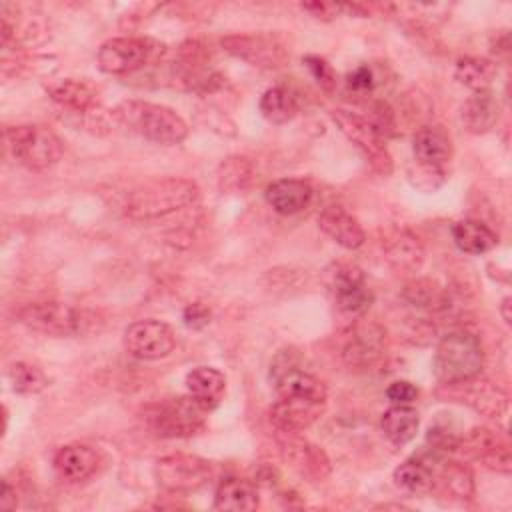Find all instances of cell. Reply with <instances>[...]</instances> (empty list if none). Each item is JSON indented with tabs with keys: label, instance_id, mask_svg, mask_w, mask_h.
Masks as SVG:
<instances>
[{
	"label": "cell",
	"instance_id": "obj_1",
	"mask_svg": "<svg viewBox=\"0 0 512 512\" xmlns=\"http://www.w3.org/2000/svg\"><path fill=\"white\" fill-rule=\"evenodd\" d=\"M198 196L200 190L192 180L160 178L134 188L124 202V214L134 222H152L192 206Z\"/></svg>",
	"mask_w": 512,
	"mask_h": 512
},
{
	"label": "cell",
	"instance_id": "obj_2",
	"mask_svg": "<svg viewBox=\"0 0 512 512\" xmlns=\"http://www.w3.org/2000/svg\"><path fill=\"white\" fill-rule=\"evenodd\" d=\"M114 116L120 124L128 126L132 132L144 136L150 142L164 144V146L180 144L188 134V126L184 118L172 108L162 104L126 100L114 110Z\"/></svg>",
	"mask_w": 512,
	"mask_h": 512
},
{
	"label": "cell",
	"instance_id": "obj_3",
	"mask_svg": "<svg viewBox=\"0 0 512 512\" xmlns=\"http://www.w3.org/2000/svg\"><path fill=\"white\" fill-rule=\"evenodd\" d=\"M484 366V350L478 340L468 330H456L446 334L434 352V376L440 384L460 382L478 376Z\"/></svg>",
	"mask_w": 512,
	"mask_h": 512
},
{
	"label": "cell",
	"instance_id": "obj_4",
	"mask_svg": "<svg viewBox=\"0 0 512 512\" xmlns=\"http://www.w3.org/2000/svg\"><path fill=\"white\" fill-rule=\"evenodd\" d=\"M6 144L14 160L30 170H46L62 158L60 138L42 124L10 126Z\"/></svg>",
	"mask_w": 512,
	"mask_h": 512
},
{
	"label": "cell",
	"instance_id": "obj_5",
	"mask_svg": "<svg viewBox=\"0 0 512 512\" xmlns=\"http://www.w3.org/2000/svg\"><path fill=\"white\" fill-rule=\"evenodd\" d=\"M208 408L194 396H178L160 402L148 416L152 430L162 438H188L204 428Z\"/></svg>",
	"mask_w": 512,
	"mask_h": 512
},
{
	"label": "cell",
	"instance_id": "obj_6",
	"mask_svg": "<svg viewBox=\"0 0 512 512\" xmlns=\"http://www.w3.org/2000/svg\"><path fill=\"white\" fill-rule=\"evenodd\" d=\"M16 316L26 328L58 338L80 334L86 322L80 310L56 300L26 304L18 310Z\"/></svg>",
	"mask_w": 512,
	"mask_h": 512
},
{
	"label": "cell",
	"instance_id": "obj_7",
	"mask_svg": "<svg viewBox=\"0 0 512 512\" xmlns=\"http://www.w3.org/2000/svg\"><path fill=\"white\" fill-rule=\"evenodd\" d=\"M440 390H446V394L438 392V396L452 402H462L486 418L498 420L508 410V394L492 380L480 378V374L460 382L440 384Z\"/></svg>",
	"mask_w": 512,
	"mask_h": 512
},
{
	"label": "cell",
	"instance_id": "obj_8",
	"mask_svg": "<svg viewBox=\"0 0 512 512\" xmlns=\"http://www.w3.org/2000/svg\"><path fill=\"white\" fill-rule=\"evenodd\" d=\"M332 122L338 126V130L364 154L366 162L374 172L380 176H388L392 172V156L384 144V140L372 130V126L364 120V116H358L350 110H332Z\"/></svg>",
	"mask_w": 512,
	"mask_h": 512
},
{
	"label": "cell",
	"instance_id": "obj_9",
	"mask_svg": "<svg viewBox=\"0 0 512 512\" xmlns=\"http://www.w3.org/2000/svg\"><path fill=\"white\" fill-rule=\"evenodd\" d=\"M158 484L170 494H188L210 478V462L192 454H168L154 468Z\"/></svg>",
	"mask_w": 512,
	"mask_h": 512
},
{
	"label": "cell",
	"instance_id": "obj_10",
	"mask_svg": "<svg viewBox=\"0 0 512 512\" xmlns=\"http://www.w3.org/2000/svg\"><path fill=\"white\" fill-rule=\"evenodd\" d=\"M326 286L332 292L336 306L352 316L364 314L372 304V292L366 288L364 272L356 264L338 262L326 268Z\"/></svg>",
	"mask_w": 512,
	"mask_h": 512
},
{
	"label": "cell",
	"instance_id": "obj_11",
	"mask_svg": "<svg viewBox=\"0 0 512 512\" xmlns=\"http://www.w3.org/2000/svg\"><path fill=\"white\" fill-rule=\"evenodd\" d=\"M270 380L280 396L326 400L324 382L300 366L294 350H282L274 358L270 364Z\"/></svg>",
	"mask_w": 512,
	"mask_h": 512
},
{
	"label": "cell",
	"instance_id": "obj_12",
	"mask_svg": "<svg viewBox=\"0 0 512 512\" xmlns=\"http://www.w3.org/2000/svg\"><path fill=\"white\" fill-rule=\"evenodd\" d=\"M176 346L174 330L160 320L148 318L130 324L124 330V348L140 360L166 358Z\"/></svg>",
	"mask_w": 512,
	"mask_h": 512
},
{
	"label": "cell",
	"instance_id": "obj_13",
	"mask_svg": "<svg viewBox=\"0 0 512 512\" xmlns=\"http://www.w3.org/2000/svg\"><path fill=\"white\" fill-rule=\"evenodd\" d=\"M220 44L228 54L256 68H280L288 60L284 44L270 34H232Z\"/></svg>",
	"mask_w": 512,
	"mask_h": 512
},
{
	"label": "cell",
	"instance_id": "obj_14",
	"mask_svg": "<svg viewBox=\"0 0 512 512\" xmlns=\"http://www.w3.org/2000/svg\"><path fill=\"white\" fill-rule=\"evenodd\" d=\"M144 38H112L98 50V68L106 74H132L154 58L156 48Z\"/></svg>",
	"mask_w": 512,
	"mask_h": 512
},
{
	"label": "cell",
	"instance_id": "obj_15",
	"mask_svg": "<svg viewBox=\"0 0 512 512\" xmlns=\"http://www.w3.org/2000/svg\"><path fill=\"white\" fill-rule=\"evenodd\" d=\"M466 456L472 460H478L482 466L500 472V474H510L512 470V454H510V444L508 440L486 426H476L472 428L464 438H460L458 446Z\"/></svg>",
	"mask_w": 512,
	"mask_h": 512
},
{
	"label": "cell",
	"instance_id": "obj_16",
	"mask_svg": "<svg viewBox=\"0 0 512 512\" xmlns=\"http://www.w3.org/2000/svg\"><path fill=\"white\" fill-rule=\"evenodd\" d=\"M386 350V332L380 324L360 320L348 330V338L342 348V358L350 366L368 368L376 364Z\"/></svg>",
	"mask_w": 512,
	"mask_h": 512
},
{
	"label": "cell",
	"instance_id": "obj_17",
	"mask_svg": "<svg viewBox=\"0 0 512 512\" xmlns=\"http://www.w3.org/2000/svg\"><path fill=\"white\" fill-rule=\"evenodd\" d=\"M278 446L288 464L310 480H322L330 474V460L326 452L300 436V432H280Z\"/></svg>",
	"mask_w": 512,
	"mask_h": 512
},
{
	"label": "cell",
	"instance_id": "obj_18",
	"mask_svg": "<svg viewBox=\"0 0 512 512\" xmlns=\"http://www.w3.org/2000/svg\"><path fill=\"white\" fill-rule=\"evenodd\" d=\"M324 406L326 400L280 396V400L272 404L268 416L272 426L280 432H304L322 416Z\"/></svg>",
	"mask_w": 512,
	"mask_h": 512
},
{
	"label": "cell",
	"instance_id": "obj_19",
	"mask_svg": "<svg viewBox=\"0 0 512 512\" xmlns=\"http://www.w3.org/2000/svg\"><path fill=\"white\" fill-rule=\"evenodd\" d=\"M314 196L312 186L300 178H280L266 186L264 198L274 212L282 216H292L302 212Z\"/></svg>",
	"mask_w": 512,
	"mask_h": 512
},
{
	"label": "cell",
	"instance_id": "obj_20",
	"mask_svg": "<svg viewBox=\"0 0 512 512\" xmlns=\"http://www.w3.org/2000/svg\"><path fill=\"white\" fill-rule=\"evenodd\" d=\"M318 226L320 230L330 236L336 244L348 250H356L364 244L366 234L360 222L346 212L342 206H328L318 214Z\"/></svg>",
	"mask_w": 512,
	"mask_h": 512
},
{
	"label": "cell",
	"instance_id": "obj_21",
	"mask_svg": "<svg viewBox=\"0 0 512 512\" xmlns=\"http://www.w3.org/2000/svg\"><path fill=\"white\" fill-rule=\"evenodd\" d=\"M96 464H98V456L86 444H66L54 456L56 472L70 482H80L92 476L96 470Z\"/></svg>",
	"mask_w": 512,
	"mask_h": 512
},
{
	"label": "cell",
	"instance_id": "obj_22",
	"mask_svg": "<svg viewBox=\"0 0 512 512\" xmlns=\"http://www.w3.org/2000/svg\"><path fill=\"white\" fill-rule=\"evenodd\" d=\"M260 504L258 490L242 478H224L214 494V508L228 512H252Z\"/></svg>",
	"mask_w": 512,
	"mask_h": 512
},
{
	"label": "cell",
	"instance_id": "obj_23",
	"mask_svg": "<svg viewBox=\"0 0 512 512\" xmlns=\"http://www.w3.org/2000/svg\"><path fill=\"white\" fill-rule=\"evenodd\" d=\"M462 124L472 134L488 132L498 120V102L490 90L472 92L460 110Z\"/></svg>",
	"mask_w": 512,
	"mask_h": 512
},
{
	"label": "cell",
	"instance_id": "obj_24",
	"mask_svg": "<svg viewBox=\"0 0 512 512\" xmlns=\"http://www.w3.org/2000/svg\"><path fill=\"white\" fill-rule=\"evenodd\" d=\"M384 252L390 266L400 272H416L426 256L422 242L408 230H400L396 236H392L386 242Z\"/></svg>",
	"mask_w": 512,
	"mask_h": 512
},
{
	"label": "cell",
	"instance_id": "obj_25",
	"mask_svg": "<svg viewBox=\"0 0 512 512\" xmlns=\"http://www.w3.org/2000/svg\"><path fill=\"white\" fill-rule=\"evenodd\" d=\"M414 156L418 162L442 166L452 156L450 136L438 126H424L412 138Z\"/></svg>",
	"mask_w": 512,
	"mask_h": 512
},
{
	"label": "cell",
	"instance_id": "obj_26",
	"mask_svg": "<svg viewBox=\"0 0 512 512\" xmlns=\"http://www.w3.org/2000/svg\"><path fill=\"white\" fill-rule=\"evenodd\" d=\"M186 390L208 410H212L226 392V378L212 366H198L186 374Z\"/></svg>",
	"mask_w": 512,
	"mask_h": 512
},
{
	"label": "cell",
	"instance_id": "obj_27",
	"mask_svg": "<svg viewBox=\"0 0 512 512\" xmlns=\"http://www.w3.org/2000/svg\"><path fill=\"white\" fill-rule=\"evenodd\" d=\"M452 240L464 254H486L498 244V236L480 220L454 222Z\"/></svg>",
	"mask_w": 512,
	"mask_h": 512
},
{
	"label": "cell",
	"instance_id": "obj_28",
	"mask_svg": "<svg viewBox=\"0 0 512 512\" xmlns=\"http://www.w3.org/2000/svg\"><path fill=\"white\" fill-rule=\"evenodd\" d=\"M380 426L384 436L396 444L402 446L410 442L420 426L418 412L410 404H392L380 418Z\"/></svg>",
	"mask_w": 512,
	"mask_h": 512
},
{
	"label": "cell",
	"instance_id": "obj_29",
	"mask_svg": "<svg viewBox=\"0 0 512 512\" xmlns=\"http://www.w3.org/2000/svg\"><path fill=\"white\" fill-rule=\"evenodd\" d=\"M50 98L74 112H90L92 108H96V90L84 82V80H74V78H66L60 80L56 84H52L48 88Z\"/></svg>",
	"mask_w": 512,
	"mask_h": 512
},
{
	"label": "cell",
	"instance_id": "obj_30",
	"mask_svg": "<svg viewBox=\"0 0 512 512\" xmlns=\"http://www.w3.org/2000/svg\"><path fill=\"white\" fill-rule=\"evenodd\" d=\"M434 486L452 500L464 502L474 496V476L468 466L460 462H444L438 476L434 478Z\"/></svg>",
	"mask_w": 512,
	"mask_h": 512
},
{
	"label": "cell",
	"instance_id": "obj_31",
	"mask_svg": "<svg viewBox=\"0 0 512 512\" xmlns=\"http://www.w3.org/2000/svg\"><path fill=\"white\" fill-rule=\"evenodd\" d=\"M496 64L486 60V58H476V56H464L456 62L454 68V78L470 88L472 92L480 90H490L492 80L496 78Z\"/></svg>",
	"mask_w": 512,
	"mask_h": 512
},
{
	"label": "cell",
	"instance_id": "obj_32",
	"mask_svg": "<svg viewBox=\"0 0 512 512\" xmlns=\"http://www.w3.org/2000/svg\"><path fill=\"white\" fill-rule=\"evenodd\" d=\"M402 296L408 304L422 310H430V312H438L448 306L446 290L430 278H416L408 282L402 290Z\"/></svg>",
	"mask_w": 512,
	"mask_h": 512
},
{
	"label": "cell",
	"instance_id": "obj_33",
	"mask_svg": "<svg viewBox=\"0 0 512 512\" xmlns=\"http://www.w3.org/2000/svg\"><path fill=\"white\" fill-rule=\"evenodd\" d=\"M260 112L272 124H286L298 112L294 94L284 86H272L260 96Z\"/></svg>",
	"mask_w": 512,
	"mask_h": 512
},
{
	"label": "cell",
	"instance_id": "obj_34",
	"mask_svg": "<svg viewBox=\"0 0 512 512\" xmlns=\"http://www.w3.org/2000/svg\"><path fill=\"white\" fill-rule=\"evenodd\" d=\"M394 484L408 494H426L434 488V474L428 464L406 460L394 470Z\"/></svg>",
	"mask_w": 512,
	"mask_h": 512
},
{
	"label": "cell",
	"instance_id": "obj_35",
	"mask_svg": "<svg viewBox=\"0 0 512 512\" xmlns=\"http://www.w3.org/2000/svg\"><path fill=\"white\" fill-rule=\"evenodd\" d=\"M254 168L244 156H230L218 168V188L222 192H242L250 186Z\"/></svg>",
	"mask_w": 512,
	"mask_h": 512
},
{
	"label": "cell",
	"instance_id": "obj_36",
	"mask_svg": "<svg viewBox=\"0 0 512 512\" xmlns=\"http://www.w3.org/2000/svg\"><path fill=\"white\" fill-rule=\"evenodd\" d=\"M8 380L18 394H38L48 384L44 372L28 362H14L8 368Z\"/></svg>",
	"mask_w": 512,
	"mask_h": 512
},
{
	"label": "cell",
	"instance_id": "obj_37",
	"mask_svg": "<svg viewBox=\"0 0 512 512\" xmlns=\"http://www.w3.org/2000/svg\"><path fill=\"white\" fill-rule=\"evenodd\" d=\"M364 120L372 126V130H374L382 140L394 138V136L398 134V128H396V114H394V110L390 108V104L384 102V100L370 102L368 114L364 116Z\"/></svg>",
	"mask_w": 512,
	"mask_h": 512
},
{
	"label": "cell",
	"instance_id": "obj_38",
	"mask_svg": "<svg viewBox=\"0 0 512 512\" xmlns=\"http://www.w3.org/2000/svg\"><path fill=\"white\" fill-rule=\"evenodd\" d=\"M406 176L412 186H416L422 192H434L444 184V170L442 166H432L414 160V164L408 166Z\"/></svg>",
	"mask_w": 512,
	"mask_h": 512
},
{
	"label": "cell",
	"instance_id": "obj_39",
	"mask_svg": "<svg viewBox=\"0 0 512 512\" xmlns=\"http://www.w3.org/2000/svg\"><path fill=\"white\" fill-rule=\"evenodd\" d=\"M304 66L308 68V72L312 74V78L318 82V86L326 92H332L336 88V72L332 70V66L320 58V56H314V54H308L302 58Z\"/></svg>",
	"mask_w": 512,
	"mask_h": 512
},
{
	"label": "cell",
	"instance_id": "obj_40",
	"mask_svg": "<svg viewBox=\"0 0 512 512\" xmlns=\"http://www.w3.org/2000/svg\"><path fill=\"white\" fill-rule=\"evenodd\" d=\"M426 440L432 444V450L454 452L460 446V438L446 426H432L426 434Z\"/></svg>",
	"mask_w": 512,
	"mask_h": 512
},
{
	"label": "cell",
	"instance_id": "obj_41",
	"mask_svg": "<svg viewBox=\"0 0 512 512\" xmlns=\"http://www.w3.org/2000/svg\"><path fill=\"white\" fill-rule=\"evenodd\" d=\"M210 318H212V312H210V308H208L206 304H202V302H192V304H188V306L184 308V312H182L184 324H186L188 328H192V330H202L204 326L210 324Z\"/></svg>",
	"mask_w": 512,
	"mask_h": 512
},
{
	"label": "cell",
	"instance_id": "obj_42",
	"mask_svg": "<svg viewBox=\"0 0 512 512\" xmlns=\"http://www.w3.org/2000/svg\"><path fill=\"white\" fill-rule=\"evenodd\" d=\"M386 398L392 404H412L418 398V388L408 380H394L386 388Z\"/></svg>",
	"mask_w": 512,
	"mask_h": 512
},
{
	"label": "cell",
	"instance_id": "obj_43",
	"mask_svg": "<svg viewBox=\"0 0 512 512\" xmlns=\"http://www.w3.org/2000/svg\"><path fill=\"white\" fill-rule=\"evenodd\" d=\"M346 84H348L350 90H354L358 94L372 92V88H374V74H372V70L368 66H358L354 72L348 74Z\"/></svg>",
	"mask_w": 512,
	"mask_h": 512
},
{
	"label": "cell",
	"instance_id": "obj_44",
	"mask_svg": "<svg viewBox=\"0 0 512 512\" xmlns=\"http://www.w3.org/2000/svg\"><path fill=\"white\" fill-rule=\"evenodd\" d=\"M302 10H306L310 16L320 18V20H334L342 10L344 4H334V2H304Z\"/></svg>",
	"mask_w": 512,
	"mask_h": 512
},
{
	"label": "cell",
	"instance_id": "obj_45",
	"mask_svg": "<svg viewBox=\"0 0 512 512\" xmlns=\"http://www.w3.org/2000/svg\"><path fill=\"white\" fill-rule=\"evenodd\" d=\"M0 506L4 510H14L18 506V498H16V490L12 488V484L8 480L2 482V496H0Z\"/></svg>",
	"mask_w": 512,
	"mask_h": 512
},
{
	"label": "cell",
	"instance_id": "obj_46",
	"mask_svg": "<svg viewBox=\"0 0 512 512\" xmlns=\"http://www.w3.org/2000/svg\"><path fill=\"white\" fill-rule=\"evenodd\" d=\"M510 298L506 296L502 302H500V314H502V320L506 322V324H510L512 322V316H510Z\"/></svg>",
	"mask_w": 512,
	"mask_h": 512
}]
</instances>
